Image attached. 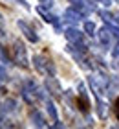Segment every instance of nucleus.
I'll use <instances>...</instances> for the list:
<instances>
[{
	"label": "nucleus",
	"mask_w": 119,
	"mask_h": 129,
	"mask_svg": "<svg viewBox=\"0 0 119 129\" xmlns=\"http://www.w3.org/2000/svg\"><path fill=\"white\" fill-rule=\"evenodd\" d=\"M33 63H35V68L39 70V72H42V74H46V72H50L51 76H53V72H55V68H53V64L46 59V57H42V55H35L33 57Z\"/></svg>",
	"instance_id": "nucleus-1"
},
{
	"label": "nucleus",
	"mask_w": 119,
	"mask_h": 129,
	"mask_svg": "<svg viewBox=\"0 0 119 129\" xmlns=\"http://www.w3.org/2000/svg\"><path fill=\"white\" fill-rule=\"evenodd\" d=\"M13 54H15V61L20 64V67H28V59H26V48L24 44L17 41L15 46H13Z\"/></svg>",
	"instance_id": "nucleus-2"
},
{
	"label": "nucleus",
	"mask_w": 119,
	"mask_h": 129,
	"mask_svg": "<svg viewBox=\"0 0 119 129\" xmlns=\"http://www.w3.org/2000/svg\"><path fill=\"white\" fill-rule=\"evenodd\" d=\"M19 28L22 30V33L26 35V37H28L29 41H31V43H37V41H39V37H37V35H35V31H33L31 28H29V26L26 24V22H22V20H19Z\"/></svg>",
	"instance_id": "nucleus-3"
},
{
	"label": "nucleus",
	"mask_w": 119,
	"mask_h": 129,
	"mask_svg": "<svg viewBox=\"0 0 119 129\" xmlns=\"http://www.w3.org/2000/svg\"><path fill=\"white\" fill-rule=\"evenodd\" d=\"M79 109L82 113H88V111H90V102H88V96H86V92H84L82 87H81V94H79Z\"/></svg>",
	"instance_id": "nucleus-4"
},
{
	"label": "nucleus",
	"mask_w": 119,
	"mask_h": 129,
	"mask_svg": "<svg viewBox=\"0 0 119 129\" xmlns=\"http://www.w3.org/2000/svg\"><path fill=\"white\" fill-rule=\"evenodd\" d=\"M66 39L70 41V43H81L82 41V33L79 30H75V28H70V30H66Z\"/></svg>",
	"instance_id": "nucleus-5"
},
{
	"label": "nucleus",
	"mask_w": 119,
	"mask_h": 129,
	"mask_svg": "<svg viewBox=\"0 0 119 129\" xmlns=\"http://www.w3.org/2000/svg\"><path fill=\"white\" fill-rule=\"evenodd\" d=\"M31 120H33V124L39 125V127H44V125H46L44 118L40 116V113H37V111H33V113H31Z\"/></svg>",
	"instance_id": "nucleus-6"
},
{
	"label": "nucleus",
	"mask_w": 119,
	"mask_h": 129,
	"mask_svg": "<svg viewBox=\"0 0 119 129\" xmlns=\"http://www.w3.org/2000/svg\"><path fill=\"white\" fill-rule=\"evenodd\" d=\"M46 87L50 90H53V94H59V92H61V89H59V85H57V81L53 79V78H48L46 79Z\"/></svg>",
	"instance_id": "nucleus-7"
},
{
	"label": "nucleus",
	"mask_w": 119,
	"mask_h": 129,
	"mask_svg": "<svg viewBox=\"0 0 119 129\" xmlns=\"http://www.w3.org/2000/svg\"><path fill=\"white\" fill-rule=\"evenodd\" d=\"M37 11H39V13L44 17V20H46V22H53V24H57V17H53L51 13H48V11H44L42 8H39Z\"/></svg>",
	"instance_id": "nucleus-8"
},
{
	"label": "nucleus",
	"mask_w": 119,
	"mask_h": 129,
	"mask_svg": "<svg viewBox=\"0 0 119 129\" xmlns=\"http://www.w3.org/2000/svg\"><path fill=\"white\" fill-rule=\"evenodd\" d=\"M99 41H101L104 46L110 44V33H108V30H101V31H99Z\"/></svg>",
	"instance_id": "nucleus-9"
},
{
	"label": "nucleus",
	"mask_w": 119,
	"mask_h": 129,
	"mask_svg": "<svg viewBox=\"0 0 119 129\" xmlns=\"http://www.w3.org/2000/svg\"><path fill=\"white\" fill-rule=\"evenodd\" d=\"M22 96H24V100H26L28 103H33L35 100H37V96H33L29 89H24V90H22Z\"/></svg>",
	"instance_id": "nucleus-10"
},
{
	"label": "nucleus",
	"mask_w": 119,
	"mask_h": 129,
	"mask_svg": "<svg viewBox=\"0 0 119 129\" xmlns=\"http://www.w3.org/2000/svg\"><path fill=\"white\" fill-rule=\"evenodd\" d=\"M66 19L70 22H77L81 19V13H75V11H66Z\"/></svg>",
	"instance_id": "nucleus-11"
},
{
	"label": "nucleus",
	"mask_w": 119,
	"mask_h": 129,
	"mask_svg": "<svg viewBox=\"0 0 119 129\" xmlns=\"http://www.w3.org/2000/svg\"><path fill=\"white\" fill-rule=\"evenodd\" d=\"M48 113H50V116L53 118V122H57V109L51 102H48Z\"/></svg>",
	"instance_id": "nucleus-12"
},
{
	"label": "nucleus",
	"mask_w": 119,
	"mask_h": 129,
	"mask_svg": "<svg viewBox=\"0 0 119 129\" xmlns=\"http://www.w3.org/2000/svg\"><path fill=\"white\" fill-rule=\"evenodd\" d=\"M84 31H86L88 35H93V31H95L93 22H84Z\"/></svg>",
	"instance_id": "nucleus-13"
},
{
	"label": "nucleus",
	"mask_w": 119,
	"mask_h": 129,
	"mask_svg": "<svg viewBox=\"0 0 119 129\" xmlns=\"http://www.w3.org/2000/svg\"><path fill=\"white\" fill-rule=\"evenodd\" d=\"M8 79V72H6V68L0 64V81H6Z\"/></svg>",
	"instance_id": "nucleus-14"
},
{
	"label": "nucleus",
	"mask_w": 119,
	"mask_h": 129,
	"mask_svg": "<svg viewBox=\"0 0 119 129\" xmlns=\"http://www.w3.org/2000/svg\"><path fill=\"white\" fill-rule=\"evenodd\" d=\"M6 109H8V111L15 109V102H13V100H8V102H6Z\"/></svg>",
	"instance_id": "nucleus-15"
},
{
	"label": "nucleus",
	"mask_w": 119,
	"mask_h": 129,
	"mask_svg": "<svg viewBox=\"0 0 119 129\" xmlns=\"http://www.w3.org/2000/svg\"><path fill=\"white\" fill-rule=\"evenodd\" d=\"M104 114H106V111H104V105L99 102V116H101V118H104Z\"/></svg>",
	"instance_id": "nucleus-16"
},
{
	"label": "nucleus",
	"mask_w": 119,
	"mask_h": 129,
	"mask_svg": "<svg viewBox=\"0 0 119 129\" xmlns=\"http://www.w3.org/2000/svg\"><path fill=\"white\" fill-rule=\"evenodd\" d=\"M114 111H115V116H117V120H119V98L115 100V107H114Z\"/></svg>",
	"instance_id": "nucleus-17"
},
{
	"label": "nucleus",
	"mask_w": 119,
	"mask_h": 129,
	"mask_svg": "<svg viewBox=\"0 0 119 129\" xmlns=\"http://www.w3.org/2000/svg\"><path fill=\"white\" fill-rule=\"evenodd\" d=\"M71 4H75V6H84V0H70Z\"/></svg>",
	"instance_id": "nucleus-18"
},
{
	"label": "nucleus",
	"mask_w": 119,
	"mask_h": 129,
	"mask_svg": "<svg viewBox=\"0 0 119 129\" xmlns=\"http://www.w3.org/2000/svg\"><path fill=\"white\" fill-rule=\"evenodd\" d=\"M13 2H19V4H22V6H24V8H28V4L24 2V0H13Z\"/></svg>",
	"instance_id": "nucleus-19"
},
{
	"label": "nucleus",
	"mask_w": 119,
	"mask_h": 129,
	"mask_svg": "<svg viewBox=\"0 0 119 129\" xmlns=\"http://www.w3.org/2000/svg\"><path fill=\"white\" fill-rule=\"evenodd\" d=\"M114 55H119V44H117L115 48H114Z\"/></svg>",
	"instance_id": "nucleus-20"
}]
</instances>
